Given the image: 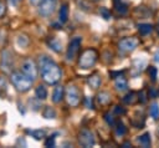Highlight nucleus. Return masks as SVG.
I'll return each mask as SVG.
<instances>
[{
  "label": "nucleus",
  "mask_w": 159,
  "mask_h": 148,
  "mask_svg": "<svg viewBox=\"0 0 159 148\" xmlns=\"http://www.w3.org/2000/svg\"><path fill=\"white\" fill-rule=\"evenodd\" d=\"M41 77L47 85H55L61 80V68L47 56H40Z\"/></svg>",
  "instance_id": "1"
},
{
  "label": "nucleus",
  "mask_w": 159,
  "mask_h": 148,
  "mask_svg": "<svg viewBox=\"0 0 159 148\" xmlns=\"http://www.w3.org/2000/svg\"><path fill=\"white\" fill-rule=\"evenodd\" d=\"M10 80L19 92L29 91L32 86V82H34V80L30 78L27 75H25L22 71H14L10 75Z\"/></svg>",
  "instance_id": "2"
},
{
  "label": "nucleus",
  "mask_w": 159,
  "mask_h": 148,
  "mask_svg": "<svg viewBox=\"0 0 159 148\" xmlns=\"http://www.w3.org/2000/svg\"><path fill=\"white\" fill-rule=\"evenodd\" d=\"M98 58V52L97 50L94 49H87L84 50L81 55H80V58H78V66L81 68H91L96 61Z\"/></svg>",
  "instance_id": "3"
},
{
  "label": "nucleus",
  "mask_w": 159,
  "mask_h": 148,
  "mask_svg": "<svg viewBox=\"0 0 159 148\" xmlns=\"http://www.w3.org/2000/svg\"><path fill=\"white\" fill-rule=\"evenodd\" d=\"M66 99H67V103L71 106V107H77L80 104V101H81V95H80V91L76 86L73 85H70L66 90Z\"/></svg>",
  "instance_id": "4"
},
{
  "label": "nucleus",
  "mask_w": 159,
  "mask_h": 148,
  "mask_svg": "<svg viewBox=\"0 0 159 148\" xmlns=\"http://www.w3.org/2000/svg\"><path fill=\"white\" fill-rule=\"evenodd\" d=\"M21 71L25 75H27L30 78H32V80H35L37 77V66H36L35 61L31 60V58H26V60L22 61V63H21Z\"/></svg>",
  "instance_id": "5"
},
{
  "label": "nucleus",
  "mask_w": 159,
  "mask_h": 148,
  "mask_svg": "<svg viewBox=\"0 0 159 148\" xmlns=\"http://www.w3.org/2000/svg\"><path fill=\"white\" fill-rule=\"evenodd\" d=\"M78 142L82 147H92L94 144V137H93V133L87 129V128H83L81 129V132L78 133Z\"/></svg>",
  "instance_id": "6"
},
{
  "label": "nucleus",
  "mask_w": 159,
  "mask_h": 148,
  "mask_svg": "<svg viewBox=\"0 0 159 148\" xmlns=\"http://www.w3.org/2000/svg\"><path fill=\"white\" fill-rule=\"evenodd\" d=\"M80 47H81V37H75L71 40V42L68 44V47H67V53H66V57L68 61H72L78 51H80Z\"/></svg>",
  "instance_id": "7"
},
{
  "label": "nucleus",
  "mask_w": 159,
  "mask_h": 148,
  "mask_svg": "<svg viewBox=\"0 0 159 148\" xmlns=\"http://www.w3.org/2000/svg\"><path fill=\"white\" fill-rule=\"evenodd\" d=\"M56 7V0H42L39 4V12L42 16H50Z\"/></svg>",
  "instance_id": "8"
},
{
  "label": "nucleus",
  "mask_w": 159,
  "mask_h": 148,
  "mask_svg": "<svg viewBox=\"0 0 159 148\" xmlns=\"http://www.w3.org/2000/svg\"><path fill=\"white\" fill-rule=\"evenodd\" d=\"M137 46H138V40H137L135 37H125V39H122V40L118 42L119 50H122V51H124V52H130V51H133Z\"/></svg>",
  "instance_id": "9"
},
{
  "label": "nucleus",
  "mask_w": 159,
  "mask_h": 148,
  "mask_svg": "<svg viewBox=\"0 0 159 148\" xmlns=\"http://www.w3.org/2000/svg\"><path fill=\"white\" fill-rule=\"evenodd\" d=\"M11 66H12V55H11V52H9L7 50H4L2 53H1L0 67H1L5 72H9Z\"/></svg>",
  "instance_id": "10"
},
{
  "label": "nucleus",
  "mask_w": 159,
  "mask_h": 148,
  "mask_svg": "<svg viewBox=\"0 0 159 148\" xmlns=\"http://www.w3.org/2000/svg\"><path fill=\"white\" fill-rule=\"evenodd\" d=\"M63 95H65L63 86H56L53 92H52V101H53V103H60L63 99Z\"/></svg>",
  "instance_id": "11"
},
{
  "label": "nucleus",
  "mask_w": 159,
  "mask_h": 148,
  "mask_svg": "<svg viewBox=\"0 0 159 148\" xmlns=\"http://www.w3.org/2000/svg\"><path fill=\"white\" fill-rule=\"evenodd\" d=\"M47 45L55 52H61L62 51V44L57 37H48L47 39Z\"/></svg>",
  "instance_id": "12"
},
{
  "label": "nucleus",
  "mask_w": 159,
  "mask_h": 148,
  "mask_svg": "<svg viewBox=\"0 0 159 148\" xmlns=\"http://www.w3.org/2000/svg\"><path fill=\"white\" fill-rule=\"evenodd\" d=\"M114 87H116L117 91L123 92V91H125V90L128 88V82H127V80L120 75V76H118V77L116 78V81H114Z\"/></svg>",
  "instance_id": "13"
},
{
  "label": "nucleus",
  "mask_w": 159,
  "mask_h": 148,
  "mask_svg": "<svg viewBox=\"0 0 159 148\" xmlns=\"http://www.w3.org/2000/svg\"><path fill=\"white\" fill-rule=\"evenodd\" d=\"M58 20L61 24H65L68 20V6L67 4H62L58 11Z\"/></svg>",
  "instance_id": "14"
},
{
  "label": "nucleus",
  "mask_w": 159,
  "mask_h": 148,
  "mask_svg": "<svg viewBox=\"0 0 159 148\" xmlns=\"http://www.w3.org/2000/svg\"><path fill=\"white\" fill-rule=\"evenodd\" d=\"M113 2H114V9L119 15H125L128 12V7L122 0H113Z\"/></svg>",
  "instance_id": "15"
},
{
  "label": "nucleus",
  "mask_w": 159,
  "mask_h": 148,
  "mask_svg": "<svg viewBox=\"0 0 159 148\" xmlns=\"http://www.w3.org/2000/svg\"><path fill=\"white\" fill-rule=\"evenodd\" d=\"M87 82H88L89 87H92L93 90H96V88H98L101 86V77L98 75H92V76L88 77Z\"/></svg>",
  "instance_id": "16"
},
{
  "label": "nucleus",
  "mask_w": 159,
  "mask_h": 148,
  "mask_svg": "<svg viewBox=\"0 0 159 148\" xmlns=\"http://www.w3.org/2000/svg\"><path fill=\"white\" fill-rule=\"evenodd\" d=\"M35 95H36V98H39L41 101L45 99L47 97V90H46V87L42 86V85H39L36 87V90H35Z\"/></svg>",
  "instance_id": "17"
},
{
  "label": "nucleus",
  "mask_w": 159,
  "mask_h": 148,
  "mask_svg": "<svg viewBox=\"0 0 159 148\" xmlns=\"http://www.w3.org/2000/svg\"><path fill=\"white\" fill-rule=\"evenodd\" d=\"M138 99H139V97H137V93L135 92H128L123 97V102L127 103V104H134Z\"/></svg>",
  "instance_id": "18"
},
{
  "label": "nucleus",
  "mask_w": 159,
  "mask_h": 148,
  "mask_svg": "<svg viewBox=\"0 0 159 148\" xmlns=\"http://www.w3.org/2000/svg\"><path fill=\"white\" fill-rule=\"evenodd\" d=\"M109 101H111V95L108 92L104 91V92H101L97 95V102L99 104H107V103H109Z\"/></svg>",
  "instance_id": "19"
},
{
  "label": "nucleus",
  "mask_w": 159,
  "mask_h": 148,
  "mask_svg": "<svg viewBox=\"0 0 159 148\" xmlns=\"http://www.w3.org/2000/svg\"><path fill=\"white\" fill-rule=\"evenodd\" d=\"M138 143L140 144V147H144V148L150 147V136H149V133H144V134L139 136Z\"/></svg>",
  "instance_id": "20"
},
{
  "label": "nucleus",
  "mask_w": 159,
  "mask_h": 148,
  "mask_svg": "<svg viewBox=\"0 0 159 148\" xmlns=\"http://www.w3.org/2000/svg\"><path fill=\"white\" fill-rule=\"evenodd\" d=\"M138 31L140 35L145 36L153 31V26L150 24H140V25H138Z\"/></svg>",
  "instance_id": "21"
},
{
  "label": "nucleus",
  "mask_w": 159,
  "mask_h": 148,
  "mask_svg": "<svg viewBox=\"0 0 159 148\" xmlns=\"http://www.w3.org/2000/svg\"><path fill=\"white\" fill-rule=\"evenodd\" d=\"M43 117L45 118H48V119H51V118H55L56 117V112H55V109L52 108V107H46L45 109H43Z\"/></svg>",
  "instance_id": "22"
},
{
  "label": "nucleus",
  "mask_w": 159,
  "mask_h": 148,
  "mask_svg": "<svg viewBox=\"0 0 159 148\" xmlns=\"http://www.w3.org/2000/svg\"><path fill=\"white\" fill-rule=\"evenodd\" d=\"M135 12H138L140 15V17H148L150 15V10L147 9L145 6H138L135 9Z\"/></svg>",
  "instance_id": "23"
},
{
  "label": "nucleus",
  "mask_w": 159,
  "mask_h": 148,
  "mask_svg": "<svg viewBox=\"0 0 159 148\" xmlns=\"http://www.w3.org/2000/svg\"><path fill=\"white\" fill-rule=\"evenodd\" d=\"M150 116L154 119H158L159 118V106H158V103H153L150 106Z\"/></svg>",
  "instance_id": "24"
},
{
  "label": "nucleus",
  "mask_w": 159,
  "mask_h": 148,
  "mask_svg": "<svg viewBox=\"0 0 159 148\" xmlns=\"http://www.w3.org/2000/svg\"><path fill=\"white\" fill-rule=\"evenodd\" d=\"M116 126H117V127H116V133H117L118 136H123V134H125L127 128L124 127V124H123L122 122H118Z\"/></svg>",
  "instance_id": "25"
},
{
  "label": "nucleus",
  "mask_w": 159,
  "mask_h": 148,
  "mask_svg": "<svg viewBox=\"0 0 159 148\" xmlns=\"http://www.w3.org/2000/svg\"><path fill=\"white\" fill-rule=\"evenodd\" d=\"M145 60H140V58H138V60H135L134 61V67L137 68V71L138 72H140V71H143V68H144V66H145Z\"/></svg>",
  "instance_id": "26"
},
{
  "label": "nucleus",
  "mask_w": 159,
  "mask_h": 148,
  "mask_svg": "<svg viewBox=\"0 0 159 148\" xmlns=\"http://www.w3.org/2000/svg\"><path fill=\"white\" fill-rule=\"evenodd\" d=\"M77 4H78V6H81V9L82 10H86V11H89L92 7H91V4L89 2H87L86 0H77Z\"/></svg>",
  "instance_id": "27"
},
{
  "label": "nucleus",
  "mask_w": 159,
  "mask_h": 148,
  "mask_svg": "<svg viewBox=\"0 0 159 148\" xmlns=\"http://www.w3.org/2000/svg\"><path fill=\"white\" fill-rule=\"evenodd\" d=\"M31 134H32L36 139H42V138L45 137L46 132H45L43 129H36V131H32V132H31Z\"/></svg>",
  "instance_id": "28"
},
{
  "label": "nucleus",
  "mask_w": 159,
  "mask_h": 148,
  "mask_svg": "<svg viewBox=\"0 0 159 148\" xmlns=\"http://www.w3.org/2000/svg\"><path fill=\"white\" fill-rule=\"evenodd\" d=\"M17 44H19L21 47H25V46H27V44H29V39H27L25 35H20V36L17 37Z\"/></svg>",
  "instance_id": "29"
},
{
  "label": "nucleus",
  "mask_w": 159,
  "mask_h": 148,
  "mask_svg": "<svg viewBox=\"0 0 159 148\" xmlns=\"http://www.w3.org/2000/svg\"><path fill=\"white\" fill-rule=\"evenodd\" d=\"M157 73H158V71H157V68H155L154 66H150V67L148 68V75L150 76L152 81H155V80H157Z\"/></svg>",
  "instance_id": "30"
},
{
  "label": "nucleus",
  "mask_w": 159,
  "mask_h": 148,
  "mask_svg": "<svg viewBox=\"0 0 159 148\" xmlns=\"http://www.w3.org/2000/svg\"><path fill=\"white\" fill-rule=\"evenodd\" d=\"M99 14L103 16V19L108 20L111 17V11L107 9V7H99Z\"/></svg>",
  "instance_id": "31"
},
{
  "label": "nucleus",
  "mask_w": 159,
  "mask_h": 148,
  "mask_svg": "<svg viewBox=\"0 0 159 148\" xmlns=\"http://www.w3.org/2000/svg\"><path fill=\"white\" fill-rule=\"evenodd\" d=\"M104 119H106V122H107L109 126H116V121H114V118H113V114L106 113V114H104Z\"/></svg>",
  "instance_id": "32"
},
{
  "label": "nucleus",
  "mask_w": 159,
  "mask_h": 148,
  "mask_svg": "<svg viewBox=\"0 0 159 148\" xmlns=\"http://www.w3.org/2000/svg\"><path fill=\"white\" fill-rule=\"evenodd\" d=\"M45 146L46 147H55V136L48 137V139L45 142Z\"/></svg>",
  "instance_id": "33"
},
{
  "label": "nucleus",
  "mask_w": 159,
  "mask_h": 148,
  "mask_svg": "<svg viewBox=\"0 0 159 148\" xmlns=\"http://www.w3.org/2000/svg\"><path fill=\"white\" fill-rule=\"evenodd\" d=\"M6 90V80L4 76H0V92Z\"/></svg>",
  "instance_id": "34"
},
{
  "label": "nucleus",
  "mask_w": 159,
  "mask_h": 148,
  "mask_svg": "<svg viewBox=\"0 0 159 148\" xmlns=\"http://www.w3.org/2000/svg\"><path fill=\"white\" fill-rule=\"evenodd\" d=\"M158 95H159V90H157V88H154V87H150V90H149V96L153 97V98H155V97H158Z\"/></svg>",
  "instance_id": "35"
},
{
  "label": "nucleus",
  "mask_w": 159,
  "mask_h": 148,
  "mask_svg": "<svg viewBox=\"0 0 159 148\" xmlns=\"http://www.w3.org/2000/svg\"><path fill=\"white\" fill-rule=\"evenodd\" d=\"M139 101L142 102V103H145L147 102V93H145V91H142V92H139Z\"/></svg>",
  "instance_id": "36"
},
{
  "label": "nucleus",
  "mask_w": 159,
  "mask_h": 148,
  "mask_svg": "<svg viewBox=\"0 0 159 148\" xmlns=\"http://www.w3.org/2000/svg\"><path fill=\"white\" fill-rule=\"evenodd\" d=\"M5 12H6V5L0 1V17H2L5 15Z\"/></svg>",
  "instance_id": "37"
},
{
  "label": "nucleus",
  "mask_w": 159,
  "mask_h": 148,
  "mask_svg": "<svg viewBox=\"0 0 159 148\" xmlns=\"http://www.w3.org/2000/svg\"><path fill=\"white\" fill-rule=\"evenodd\" d=\"M84 103H86V107H87V108H91V109H93V104H92V99H91L89 97H87V98L84 99Z\"/></svg>",
  "instance_id": "38"
},
{
  "label": "nucleus",
  "mask_w": 159,
  "mask_h": 148,
  "mask_svg": "<svg viewBox=\"0 0 159 148\" xmlns=\"http://www.w3.org/2000/svg\"><path fill=\"white\" fill-rule=\"evenodd\" d=\"M120 106H116V112L118 113V114H124L125 113V109L124 108H119Z\"/></svg>",
  "instance_id": "39"
},
{
  "label": "nucleus",
  "mask_w": 159,
  "mask_h": 148,
  "mask_svg": "<svg viewBox=\"0 0 159 148\" xmlns=\"http://www.w3.org/2000/svg\"><path fill=\"white\" fill-rule=\"evenodd\" d=\"M41 1H42V0H30V2H31L32 5H37V6H39V4H40Z\"/></svg>",
  "instance_id": "40"
},
{
  "label": "nucleus",
  "mask_w": 159,
  "mask_h": 148,
  "mask_svg": "<svg viewBox=\"0 0 159 148\" xmlns=\"http://www.w3.org/2000/svg\"><path fill=\"white\" fill-rule=\"evenodd\" d=\"M122 147H124V148H129V147H132V144H130L129 142H124V143L122 144Z\"/></svg>",
  "instance_id": "41"
},
{
  "label": "nucleus",
  "mask_w": 159,
  "mask_h": 148,
  "mask_svg": "<svg viewBox=\"0 0 159 148\" xmlns=\"http://www.w3.org/2000/svg\"><path fill=\"white\" fill-rule=\"evenodd\" d=\"M10 4H12V5H16L17 4V0H7Z\"/></svg>",
  "instance_id": "42"
},
{
  "label": "nucleus",
  "mask_w": 159,
  "mask_h": 148,
  "mask_svg": "<svg viewBox=\"0 0 159 148\" xmlns=\"http://www.w3.org/2000/svg\"><path fill=\"white\" fill-rule=\"evenodd\" d=\"M155 61H159V51H157V53H155V58H154Z\"/></svg>",
  "instance_id": "43"
},
{
  "label": "nucleus",
  "mask_w": 159,
  "mask_h": 148,
  "mask_svg": "<svg viewBox=\"0 0 159 148\" xmlns=\"http://www.w3.org/2000/svg\"><path fill=\"white\" fill-rule=\"evenodd\" d=\"M157 31H158V34H159V24L157 25Z\"/></svg>",
  "instance_id": "44"
},
{
  "label": "nucleus",
  "mask_w": 159,
  "mask_h": 148,
  "mask_svg": "<svg viewBox=\"0 0 159 148\" xmlns=\"http://www.w3.org/2000/svg\"><path fill=\"white\" fill-rule=\"evenodd\" d=\"M92 1H98V0H92Z\"/></svg>",
  "instance_id": "45"
},
{
  "label": "nucleus",
  "mask_w": 159,
  "mask_h": 148,
  "mask_svg": "<svg viewBox=\"0 0 159 148\" xmlns=\"http://www.w3.org/2000/svg\"><path fill=\"white\" fill-rule=\"evenodd\" d=\"M56 1H57V0H56Z\"/></svg>",
  "instance_id": "46"
}]
</instances>
